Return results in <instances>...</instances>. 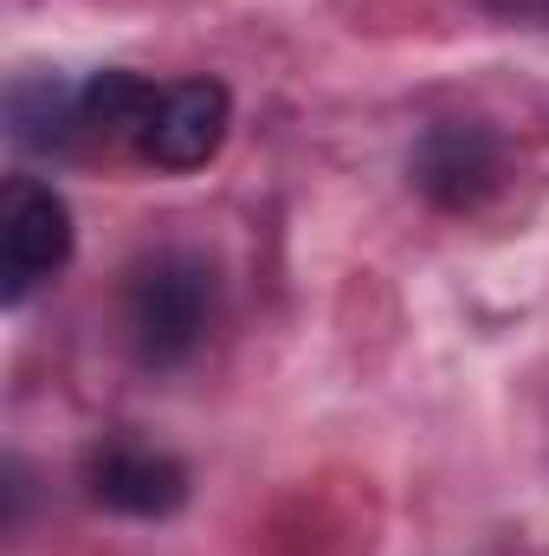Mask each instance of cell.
I'll return each mask as SVG.
<instances>
[{
  "instance_id": "cell-5",
  "label": "cell",
  "mask_w": 549,
  "mask_h": 556,
  "mask_svg": "<svg viewBox=\"0 0 549 556\" xmlns=\"http://www.w3.org/2000/svg\"><path fill=\"white\" fill-rule=\"evenodd\" d=\"M408 168H413V188L426 201H439V207H478L498 188V175H505V149H498V137L485 124L452 117V124H433L420 137Z\"/></svg>"
},
{
  "instance_id": "cell-1",
  "label": "cell",
  "mask_w": 549,
  "mask_h": 556,
  "mask_svg": "<svg viewBox=\"0 0 549 556\" xmlns=\"http://www.w3.org/2000/svg\"><path fill=\"white\" fill-rule=\"evenodd\" d=\"M214 304H220V278L201 253L168 247V253L142 260L130 273V291H124V324H130L137 356L149 369L188 363L214 324Z\"/></svg>"
},
{
  "instance_id": "cell-6",
  "label": "cell",
  "mask_w": 549,
  "mask_h": 556,
  "mask_svg": "<svg viewBox=\"0 0 549 556\" xmlns=\"http://www.w3.org/2000/svg\"><path fill=\"white\" fill-rule=\"evenodd\" d=\"M7 142L20 155L59 162L85 149V111H78V85H65L59 72H20L7 85Z\"/></svg>"
},
{
  "instance_id": "cell-2",
  "label": "cell",
  "mask_w": 549,
  "mask_h": 556,
  "mask_svg": "<svg viewBox=\"0 0 549 556\" xmlns=\"http://www.w3.org/2000/svg\"><path fill=\"white\" fill-rule=\"evenodd\" d=\"M72 207L52 181L13 175L0 188V304L20 311L46 278L65 273L72 260Z\"/></svg>"
},
{
  "instance_id": "cell-8",
  "label": "cell",
  "mask_w": 549,
  "mask_h": 556,
  "mask_svg": "<svg viewBox=\"0 0 549 556\" xmlns=\"http://www.w3.org/2000/svg\"><path fill=\"white\" fill-rule=\"evenodd\" d=\"M485 13H498V20H524V26H549V0H478Z\"/></svg>"
},
{
  "instance_id": "cell-3",
  "label": "cell",
  "mask_w": 549,
  "mask_h": 556,
  "mask_svg": "<svg viewBox=\"0 0 549 556\" xmlns=\"http://www.w3.org/2000/svg\"><path fill=\"white\" fill-rule=\"evenodd\" d=\"M227 130H233V91L220 78H175V85H155V104L130 155H142L162 175H188L220 155Z\"/></svg>"
},
{
  "instance_id": "cell-7",
  "label": "cell",
  "mask_w": 549,
  "mask_h": 556,
  "mask_svg": "<svg viewBox=\"0 0 549 556\" xmlns=\"http://www.w3.org/2000/svg\"><path fill=\"white\" fill-rule=\"evenodd\" d=\"M155 104V85L142 72L104 65L78 85V111H85V149H137V130Z\"/></svg>"
},
{
  "instance_id": "cell-4",
  "label": "cell",
  "mask_w": 549,
  "mask_h": 556,
  "mask_svg": "<svg viewBox=\"0 0 549 556\" xmlns=\"http://www.w3.org/2000/svg\"><path fill=\"white\" fill-rule=\"evenodd\" d=\"M85 492L117 518H175L188 505V466L142 440H104L85 453Z\"/></svg>"
}]
</instances>
